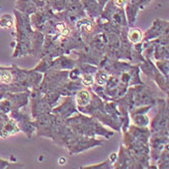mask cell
<instances>
[{
    "instance_id": "cell-1",
    "label": "cell",
    "mask_w": 169,
    "mask_h": 169,
    "mask_svg": "<svg viewBox=\"0 0 169 169\" xmlns=\"http://www.w3.org/2000/svg\"><path fill=\"white\" fill-rule=\"evenodd\" d=\"M76 101H77V103H78L79 106H85V104H87L90 101L89 93L85 90L80 91L76 96Z\"/></svg>"
},
{
    "instance_id": "cell-2",
    "label": "cell",
    "mask_w": 169,
    "mask_h": 169,
    "mask_svg": "<svg viewBox=\"0 0 169 169\" xmlns=\"http://www.w3.org/2000/svg\"><path fill=\"white\" fill-rule=\"evenodd\" d=\"M12 80V76L9 72H1L0 73V81L3 83H9Z\"/></svg>"
},
{
    "instance_id": "cell-3",
    "label": "cell",
    "mask_w": 169,
    "mask_h": 169,
    "mask_svg": "<svg viewBox=\"0 0 169 169\" xmlns=\"http://www.w3.org/2000/svg\"><path fill=\"white\" fill-rule=\"evenodd\" d=\"M128 37H130V39L133 41V43H136L141 39V33L138 31V30H133V31L130 32Z\"/></svg>"
},
{
    "instance_id": "cell-4",
    "label": "cell",
    "mask_w": 169,
    "mask_h": 169,
    "mask_svg": "<svg viewBox=\"0 0 169 169\" xmlns=\"http://www.w3.org/2000/svg\"><path fill=\"white\" fill-rule=\"evenodd\" d=\"M106 80H107V76L106 74L104 73H100L97 77V82L99 84H104L106 82Z\"/></svg>"
},
{
    "instance_id": "cell-5",
    "label": "cell",
    "mask_w": 169,
    "mask_h": 169,
    "mask_svg": "<svg viewBox=\"0 0 169 169\" xmlns=\"http://www.w3.org/2000/svg\"><path fill=\"white\" fill-rule=\"evenodd\" d=\"M82 82H83L84 85H86V86L91 85V84L93 83V78H92V77H91L90 76H85L83 77Z\"/></svg>"
},
{
    "instance_id": "cell-6",
    "label": "cell",
    "mask_w": 169,
    "mask_h": 169,
    "mask_svg": "<svg viewBox=\"0 0 169 169\" xmlns=\"http://www.w3.org/2000/svg\"><path fill=\"white\" fill-rule=\"evenodd\" d=\"M57 29H58L62 34H64V35H66V34H68V32H69V29H68L64 24H59L57 26Z\"/></svg>"
},
{
    "instance_id": "cell-7",
    "label": "cell",
    "mask_w": 169,
    "mask_h": 169,
    "mask_svg": "<svg viewBox=\"0 0 169 169\" xmlns=\"http://www.w3.org/2000/svg\"><path fill=\"white\" fill-rule=\"evenodd\" d=\"M116 4L118 6H123L125 4V0H116Z\"/></svg>"
},
{
    "instance_id": "cell-8",
    "label": "cell",
    "mask_w": 169,
    "mask_h": 169,
    "mask_svg": "<svg viewBox=\"0 0 169 169\" xmlns=\"http://www.w3.org/2000/svg\"><path fill=\"white\" fill-rule=\"evenodd\" d=\"M59 162H60V164H64L66 162V160H65V158H60Z\"/></svg>"
}]
</instances>
